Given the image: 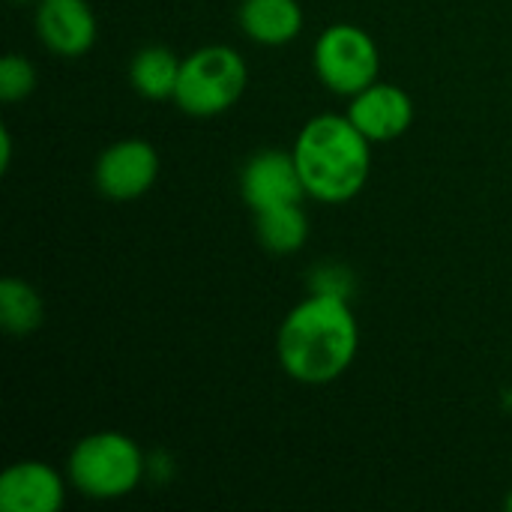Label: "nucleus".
Listing matches in <instances>:
<instances>
[{"label":"nucleus","instance_id":"nucleus-1","mask_svg":"<svg viewBox=\"0 0 512 512\" xmlns=\"http://www.w3.org/2000/svg\"><path fill=\"white\" fill-rule=\"evenodd\" d=\"M360 351V324L348 297L309 294L279 324L276 357L297 384L321 387L342 378Z\"/></svg>","mask_w":512,"mask_h":512},{"label":"nucleus","instance_id":"nucleus-2","mask_svg":"<svg viewBox=\"0 0 512 512\" xmlns=\"http://www.w3.org/2000/svg\"><path fill=\"white\" fill-rule=\"evenodd\" d=\"M306 195L321 204H348L372 171V141L348 114H318L303 123L291 147Z\"/></svg>","mask_w":512,"mask_h":512},{"label":"nucleus","instance_id":"nucleus-3","mask_svg":"<svg viewBox=\"0 0 512 512\" xmlns=\"http://www.w3.org/2000/svg\"><path fill=\"white\" fill-rule=\"evenodd\" d=\"M147 474L144 450L123 432H93L75 441L66 459V480L90 501H117L132 495Z\"/></svg>","mask_w":512,"mask_h":512},{"label":"nucleus","instance_id":"nucleus-4","mask_svg":"<svg viewBox=\"0 0 512 512\" xmlns=\"http://www.w3.org/2000/svg\"><path fill=\"white\" fill-rule=\"evenodd\" d=\"M249 66L231 45H204L183 57L174 105L189 117H219L240 102Z\"/></svg>","mask_w":512,"mask_h":512},{"label":"nucleus","instance_id":"nucleus-5","mask_svg":"<svg viewBox=\"0 0 512 512\" xmlns=\"http://www.w3.org/2000/svg\"><path fill=\"white\" fill-rule=\"evenodd\" d=\"M312 66L330 93L351 99L381 78V51L369 30L351 21H339L318 33Z\"/></svg>","mask_w":512,"mask_h":512},{"label":"nucleus","instance_id":"nucleus-6","mask_svg":"<svg viewBox=\"0 0 512 512\" xmlns=\"http://www.w3.org/2000/svg\"><path fill=\"white\" fill-rule=\"evenodd\" d=\"M156 177H159V153L144 138H120L108 144L93 165L96 189L117 204L147 195Z\"/></svg>","mask_w":512,"mask_h":512},{"label":"nucleus","instance_id":"nucleus-7","mask_svg":"<svg viewBox=\"0 0 512 512\" xmlns=\"http://www.w3.org/2000/svg\"><path fill=\"white\" fill-rule=\"evenodd\" d=\"M240 195L252 213L279 207V204H300L306 195L300 168L291 150H258L240 171Z\"/></svg>","mask_w":512,"mask_h":512},{"label":"nucleus","instance_id":"nucleus-8","mask_svg":"<svg viewBox=\"0 0 512 512\" xmlns=\"http://www.w3.org/2000/svg\"><path fill=\"white\" fill-rule=\"evenodd\" d=\"M348 120L372 141H396L414 123V99L405 87L390 81H375L348 102Z\"/></svg>","mask_w":512,"mask_h":512},{"label":"nucleus","instance_id":"nucleus-9","mask_svg":"<svg viewBox=\"0 0 512 512\" xmlns=\"http://www.w3.org/2000/svg\"><path fill=\"white\" fill-rule=\"evenodd\" d=\"M36 36L57 57H81L96 45L99 21L87 0H39Z\"/></svg>","mask_w":512,"mask_h":512},{"label":"nucleus","instance_id":"nucleus-10","mask_svg":"<svg viewBox=\"0 0 512 512\" xmlns=\"http://www.w3.org/2000/svg\"><path fill=\"white\" fill-rule=\"evenodd\" d=\"M66 501V480L39 459L12 462L0 474L3 512H57Z\"/></svg>","mask_w":512,"mask_h":512},{"label":"nucleus","instance_id":"nucleus-11","mask_svg":"<svg viewBox=\"0 0 512 512\" xmlns=\"http://www.w3.org/2000/svg\"><path fill=\"white\" fill-rule=\"evenodd\" d=\"M300 0H240L237 24L255 45L279 48L303 33Z\"/></svg>","mask_w":512,"mask_h":512},{"label":"nucleus","instance_id":"nucleus-12","mask_svg":"<svg viewBox=\"0 0 512 512\" xmlns=\"http://www.w3.org/2000/svg\"><path fill=\"white\" fill-rule=\"evenodd\" d=\"M180 66L183 60L165 48V45H144L135 51L129 63V84L138 96L150 102H165L174 99L177 81H180Z\"/></svg>","mask_w":512,"mask_h":512},{"label":"nucleus","instance_id":"nucleus-13","mask_svg":"<svg viewBox=\"0 0 512 512\" xmlns=\"http://www.w3.org/2000/svg\"><path fill=\"white\" fill-rule=\"evenodd\" d=\"M255 237L270 255H294L309 240V216L303 204H279L255 213Z\"/></svg>","mask_w":512,"mask_h":512},{"label":"nucleus","instance_id":"nucleus-14","mask_svg":"<svg viewBox=\"0 0 512 512\" xmlns=\"http://www.w3.org/2000/svg\"><path fill=\"white\" fill-rule=\"evenodd\" d=\"M42 321L45 303L39 291L18 276H6L0 282V327L9 336H30L42 327Z\"/></svg>","mask_w":512,"mask_h":512},{"label":"nucleus","instance_id":"nucleus-15","mask_svg":"<svg viewBox=\"0 0 512 512\" xmlns=\"http://www.w3.org/2000/svg\"><path fill=\"white\" fill-rule=\"evenodd\" d=\"M36 90V69L21 54H6L0 60V99L3 102H21Z\"/></svg>","mask_w":512,"mask_h":512},{"label":"nucleus","instance_id":"nucleus-16","mask_svg":"<svg viewBox=\"0 0 512 512\" xmlns=\"http://www.w3.org/2000/svg\"><path fill=\"white\" fill-rule=\"evenodd\" d=\"M309 285H312V291H315V294H336V297H348V294H351L354 279H351V270H348V267L327 261V264H321V267L315 270V276L309 279Z\"/></svg>","mask_w":512,"mask_h":512},{"label":"nucleus","instance_id":"nucleus-17","mask_svg":"<svg viewBox=\"0 0 512 512\" xmlns=\"http://www.w3.org/2000/svg\"><path fill=\"white\" fill-rule=\"evenodd\" d=\"M0 141H3V150H0V168H3V171H9V162H12V135H9V129H3V132H0Z\"/></svg>","mask_w":512,"mask_h":512},{"label":"nucleus","instance_id":"nucleus-18","mask_svg":"<svg viewBox=\"0 0 512 512\" xmlns=\"http://www.w3.org/2000/svg\"><path fill=\"white\" fill-rule=\"evenodd\" d=\"M507 510H512V492L507 495Z\"/></svg>","mask_w":512,"mask_h":512}]
</instances>
